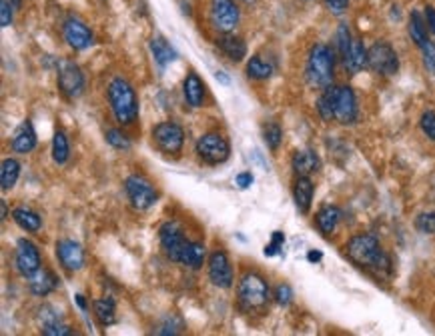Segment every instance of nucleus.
<instances>
[{
  "label": "nucleus",
  "instance_id": "f257e3e1",
  "mask_svg": "<svg viewBox=\"0 0 435 336\" xmlns=\"http://www.w3.org/2000/svg\"><path fill=\"white\" fill-rule=\"evenodd\" d=\"M345 254L351 262L361 268L373 270L377 274H387L392 270V260L381 248V242L373 234H355L345 244Z\"/></svg>",
  "mask_w": 435,
  "mask_h": 336
},
{
  "label": "nucleus",
  "instance_id": "f03ea898",
  "mask_svg": "<svg viewBox=\"0 0 435 336\" xmlns=\"http://www.w3.org/2000/svg\"><path fill=\"white\" fill-rule=\"evenodd\" d=\"M109 102L116 122L123 126L133 125L139 116V98L125 78L116 76L109 84Z\"/></svg>",
  "mask_w": 435,
  "mask_h": 336
},
{
  "label": "nucleus",
  "instance_id": "7ed1b4c3",
  "mask_svg": "<svg viewBox=\"0 0 435 336\" xmlns=\"http://www.w3.org/2000/svg\"><path fill=\"white\" fill-rule=\"evenodd\" d=\"M307 80L311 86L317 88H327L329 84H333L335 76V55L331 50V46L327 44H315L309 50L307 58Z\"/></svg>",
  "mask_w": 435,
  "mask_h": 336
},
{
  "label": "nucleus",
  "instance_id": "20e7f679",
  "mask_svg": "<svg viewBox=\"0 0 435 336\" xmlns=\"http://www.w3.org/2000/svg\"><path fill=\"white\" fill-rule=\"evenodd\" d=\"M271 298L267 280L257 272H245L239 280V302L247 310L263 308Z\"/></svg>",
  "mask_w": 435,
  "mask_h": 336
},
{
  "label": "nucleus",
  "instance_id": "39448f33",
  "mask_svg": "<svg viewBox=\"0 0 435 336\" xmlns=\"http://www.w3.org/2000/svg\"><path fill=\"white\" fill-rule=\"evenodd\" d=\"M195 153L205 164L217 167V164H223V162L229 160L231 146H229V140L225 139L223 134L207 132V134L199 136V140H196Z\"/></svg>",
  "mask_w": 435,
  "mask_h": 336
},
{
  "label": "nucleus",
  "instance_id": "423d86ee",
  "mask_svg": "<svg viewBox=\"0 0 435 336\" xmlns=\"http://www.w3.org/2000/svg\"><path fill=\"white\" fill-rule=\"evenodd\" d=\"M367 66L379 76H393L399 70V56L389 42L379 41L367 48Z\"/></svg>",
  "mask_w": 435,
  "mask_h": 336
},
{
  "label": "nucleus",
  "instance_id": "0eeeda50",
  "mask_svg": "<svg viewBox=\"0 0 435 336\" xmlns=\"http://www.w3.org/2000/svg\"><path fill=\"white\" fill-rule=\"evenodd\" d=\"M331 98H333V116L339 125H353L359 116V106H357V97L353 88L347 84L329 86Z\"/></svg>",
  "mask_w": 435,
  "mask_h": 336
},
{
  "label": "nucleus",
  "instance_id": "6e6552de",
  "mask_svg": "<svg viewBox=\"0 0 435 336\" xmlns=\"http://www.w3.org/2000/svg\"><path fill=\"white\" fill-rule=\"evenodd\" d=\"M153 142L163 154L179 156L182 150V144H185V130L173 120L159 122L153 128Z\"/></svg>",
  "mask_w": 435,
  "mask_h": 336
},
{
  "label": "nucleus",
  "instance_id": "1a4fd4ad",
  "mask_svg": "<svg viewBox=\"0 0 435 336\" xmlns=\"http://www.w3.org/2000/svg\"><path fill=\"white\" fill-rule=\"evenodd\" d=\"M125 192L128 196V202L135 210H147L159 200V195L154 190L153 182L147 181L140 174H130L125 181Z\"/></svg>",
  "mask_w": 435,
  "mask_h": 336
},
{
  "label": "nucleus",
  "instance_id": "9d476101",
  "mask_svg": "<svg viewBox=\"0 0 435 336\" xmlns=\"http://www.w3.org/2000/svg\"><path fill=\"white\" fill-rule=\"evenodd\" d=\"M14 265H16V270H18L25 279H30L34 272H39V270H41V252L36 248V244L27 240V238H20V240L16 242Z\"/></svg>",
  "mask_w": 435,
  "mask_h": 336
},
{
  "label": "nucleus",
  "instance_id": "9b49d317",
  "mask_svg": "<svg viewBox=\"0 0 435 336\" xmlns=\"http://www.w3.org/2000/svg\"><path fill=\"white\" fill-rule=\"evenodd\" d=\"M210 22L219 32H231L239 24V8L233 0H210Z\"/></svg>",
  "mask_w": 435,
  "mask_h": 336
},
{
  "label": "nucleus",
  "instance_id": "f8f14e48",
  "mask_svg": "<svg viewBox=\"0 0 435 336\" xmlns=\"http://www.w3.org/2000/svg\"><path fill=\"white\" fill-rule=\"evenodd\" d=\"M58 88L67 98H76L83 94L84 76L74 62L62 60L58 64Z\"/></svg>",
  "mask_w": 435,
  "mask_h": 336
},
{
  "label": "nucleus",
  "instance_id": "ddd939ff",
  "mask_svg": "<svg viewBox=\"0 0 435 336\" xmlns=\"http://www.w3.org/2000/svg\"><path fill=\"white\" fill-rule=\"evenodd\" d=\"M159 238H161L163 252L167 254L168 258L175 260V262H181L182 252L189 246V240L185 238L181 228L175 223H165L159 230Z\"/></svg>",
  "mask_w": 435,
  "mask_h": 336
},
{
  "label": "nucleus",
  "instance_id": "4468645a",
  "mask_svg": "<svg viewBox=\"0 0 435 336\" xmlns=\"http://www.w3.org/2000/svg\"><path fill=\"white\" fill-rule=\"evenodd\" d=\"M209 279L219 288H231L233 286L235 274H233V266H231V260H229V256H227L225 251L210 252Z\"/></svg>",
  "mask_w": 435,
  "mask_h": 336
},
{
  "label": "nucleus",
  "instance_id": "2eb2a0df",
  "mask_svg": "<svg viewBox=\"0 0 435 336\" xmlns=\"http://www.w3.org/2000/svg\"><path fill=\"white\" fill-rule=\"evenodd\" d=\"M65 41L74 50H84L93 44V32L79 18H69L62 27Z\"/></svg>",
  "mask_w": 435,
  "mask_h": 336
},
{
  "label": "nucleus",
  "instance_id": "dca6fc26",
  "mask_svg": "<svg viewBox=\"0 0 435 336\" xmlns=\"http://www.w3.org/2000/svg\"><path fill=\"white\" fill-rule=\"evenodd\" d=\"M56 256H58L60 265L65 266L67 270H72V272L81 270L84 266L83 246L74 240H69V238H65L56 244Z\"/></svg>",
  "mask_w": 435,
  "mask_h": 336
},
{
  "label": "nucleus",
  "instance_id": "f3484780",
  "mask_svg": "<svg viewBox=\"0 0 435 336\" xmlns=\"http://www.w3.org/2000/svg\"><path fill=\"white\" fill-rule=\"evenodd\" d=\"M291 167L297 176H311L321 170V160L315 150H297L291 158Z\"/></svg>",
  "mask_w": 435,
  "mask_h": 336
},
{
  "label": "nucleus",
  "instance_id": "a211bd4d",
  "mask_svg": "<svg viewBox=\"0 0 435 336\" xmlns=\"http://www.w3.org/2000/svg\"><path fill=\"white\" fill-rule=\"evenodd\" d=\"M343 66L347 74H357L367 66V48L363 46V42L353 38L349 50L343 56Z\"/></svg>",
  "mask_w": 435,
  "mask_h": 336
},
{
  "label": "nucleus",
  "instance_id": "6ab92c4d",
  "mask_svg": "<svg viewBox=\"0 0 435 336\" xmlns=\"http://www.w3.org/2000/svg\"><path fill=\"white\" fill-rule=\"evenodd\" d=\"M182 94H185V100L193 106V108H199L205 104V84L199 78L196 72H189L185 83H182Z\"/></svg>",
  "mask_w": 435,
  "mask_h": 336
},
{
  "label": "nucleus",
  "instance_id": "aec40b11",
  "mask_svg": "<svg viewBox=\"0 0 435 336\" xmlns=\"http://www.w3.org/2000/svg\"><path fill=\"white\" fill-rule=\"evenodd\" d=\"M11 146H13L14 153L18 154H28L34 150V146H36V132H34V128H32V125L28 120L16 128Z\"/></svg>",
  "mask_w": 435,
  "mask_h": 336
},
{
  "label": "nucleus",
  "instance_id": "412c9836",
  "mask_svg": "<svg viewBox=\"0 0 435 336\" xmlns=\"http://www.w3.org/2000/svg\"><path fill=\"white\" fill-rule=\"evenodd\" d=\"M313 192H315V186L309 176H299L293 186V198L295 206L299 209V212L307 214L311 210V202H313Z\"/></svg>",
  "mask_w": 435,
  "mask_h": 336
},
{
  "label": "nucleus",
  "instance_id": "4be33fe9",
  "mask_svg": "<svg viewBox=\"0 0 435 336\" xmlns=\"http://www.w3.org/2000/svg\"><path fill=\"white\" fill-rule=\"evenodd\" d=\"M28 286H30V293L34 294V296H46V294H51L58 286V280H56V276L51 270L41 268L39 272H34L28 279Z\"/></svg>",
  "mask_w": 435,
  "mask_h": 336
},
{
  "label": "nucleus",
  "instance_id": "5701e85b",
  "mask_svg": "<svg viewBox=\"0 0 435 336\" xmlns=\"http://www.w3.org/2000/svg\"><path fill=\"white\" fill-rule=\"evenodd\" d=\"M217 46L221 48V52L231 62H241L247 56V44L241 41L239 36H223V38L217 41Z\"/></svg>",
  "mask_w": 435,
  "mask_h": 336
},
{
  "label": "nucleus",
  "instance_id": "b1692460",
  "mask_svg": "<svg viewBox=\"0 0 435 336\" xmlns=\"http://www.w3.org/2000/svg\"><path fill=\"white\" fill-rule=\"evenodd\" d=\"M339 220H341V210L337 209V206H323L317 212V216H315V224H317V228L321 230L325 237L335 232Z\"/></svg>",
  "mask_w": 435,
  "mask_h": 336
},
{
  "label": "nucleus",
  "instance_id": "393cba45",
  "mask_svg": "<svg viewBox=\"0 0 435 336\" xmlns=\"http://www.w3.org/2000/svg\"><path fill=\"white\" fill-rule=\"evenodd\" d=\"M151 52H153L154 56V62H156L161 69H165L173 60H177L175 48H173L163 36H154L153 41H151Z\"/></svg>",
  "mask_w": 435,
  "mask_h": 336
},
{
  "label": "nucleus",
  "instance_id": "a878e982",
  "mask_svg": "<svg viewBox=\"0 0 435 336\" xmlns=\"http://www.w3.org/2000/svg\"><path fill=\"white\" fill-rule=\"evenodd\" d=\"M409 36H411V41L415 42V46H420V48H425L427 44H429V38H427V22L421 18L420 13H413L409 14Z\"/></svg>",
  "mask_w": 435,
  "mask_h": 336
},
{
  "label": "nucleus",
  "instance_id": "bb28decb",
  "mask_svg": "<svg viewBox=\"0 0 435 336\" xmlns=\"http://www.w3.org/2000/svg\"><path fill=\"white\" fill-rule=\"evenodd\" d=\"M207 258V248L203 242H189V246L185 248L181 256V265H185L191 270H199Z\"/></svg>",
  "mask_w": 435,
  "mask_h": 336
},
{
  "label": "nucleus",
  "instance_id": "cd10ccee",
  "mask_svg": "<svg viewBox=\"0 0 435 336\" xmlns=\"http://www.w3.org/2000/svg\"><path fill=\"white\" fill-rule=\"evenodd\" d=\"M13 218L14 223L18 224L22 230H27V232H39V230H41L42 220L34 210L20 206V209H16L13 212Z\"/></svg>",
  "mask_w": 435,
  "mask_h": 336
},
{
  "label": "nucleus",
  "instance_id": "c85d7f7f",
  "mask_svg": "<svg viewBox=\"0 0 435 336\" xmlns=\"http://www.w3.org/2000/svg\"><path fill=\"white\" fill-rule=\"evenodd\" d=\"M93 308H95L97 321L100 322L102 326L114 324V321H116V304H114L112 298H98V300H95Z\"/></svg>",
  "mask_w": 435,
  "mask_h": 336
},
{
  "label": "nucleus",
  "instance_id": "c756f323",
  "mask_svg": "<svg viewBox=\"0 0 435 336\" xmlns=\"http://www.w3.org/2000/svg\"><path fill=\"white\" fill-rule=\"evenodd\" d=\"M20 176V162L14 160V158H6L2 162L0 168V184H2V190H11L16 181Z\"/></svg>",
  "mask_w": 435,
  "mask_h": 336
},
{
  "label": "nucleus",
  "instance_id": "7c9ffc66",
  "mask_svg": "<svg viewBox=\"0 0 435 336\" xmlns=\"http://www.w3.org/2000/svg\"><path fill=\"white\" fill-rule=\"evenodd\" d=\"M51 153H53V160H55L56 164H65L69 160V139H67V134L62 130H56L55 132Z\"/></svg>",
  "mask_w": 435,
  "mask_h": 336
},
{
  "label": "nucleus",
  "instance_id": "2f4dec72",
  "mask_svg": "<svg viewBox=\"0 0 435 336\" xmlns=\"http://www.w3.org/2000/svg\"><path fill=\"white\" fill-rule=\"evenodd\" d=\"M273 74V66L265 62L261 56H253L247 62V76L253 80H267Z\"/></svg>",
  "mask_w": 435,
  "mask_h": 336
},
{
  "label": "nucleus",
  "instance_id": "473e14b6",
  "mask_svg": "<svg viewBox=\"0 0 435 336\" xmlns=\"http://www.w3.org/2000/svg\"><path fill=\"white\" fill-rule=\"evenodd\" d=\"M329 86H331V84H329ZM329 86H327V88H323L321 97L317 98V112H319V116H321L325 122L335 120V116H333V98H331V90H329Z\"/></svg>",
  "mask_w": 435,
  "mask_h": 336
},
{
  "label": "nucleus",
  "instance_id": "72a5a7b5",
  "mask_svg": "<svg viewBox=\"0 0 435 336\" xmlns=\"http://www.w3.org/2000/svg\"><path fill=\"white\" fill-rule=\"evenodd\" d=\"M263 140L265 144L275 153L283 142V128H281L277 122H269V125L263 128Z\"/></svg>",
  "mask_w": 435,
  "mask_h": 336
},
{
  "label": "nucleus",
  "instance_id": "f704fd0d",
  "mask_svg": "<svg viewBox=\"0 0 435 336\" xmlns=\"http://www.w3.org/2000/svg\"><path fill=\"white\" fill-rule=\"evenodd\" d=\"M39 318H41V326L42 330H44V328H51V326H55V324H60V322H62V314H60V310H56L55 307L44 304V307L41 308Z\"/></svg>",
  "mask_w": 435,
  "mask_h": 336
},
{
  "label": "nucleus",
  "instance_id": "c9c22d12",
  "mask_svg": "<svg viewBox=\"0 0 435 336\" xmlns=\"http://www.w3.org/2000/svg\"><path fill=\"white\" fill-rule=\"evenodd\" d=\"M107 142L111 144L112 148H119V150H128L130 148V140L126 136L123 130H116L112 128L107 132Z\"/></svg>",
  "mask_w": 435,
  "mask_h": 336
},
{
  "label": "nucleus",
  "instance_id": "e433bc0d",
  "mask_svg": "<svg viewBox=\"0 0 435 336\" xmlns=\"http://www.w3.org/2000/svg\"><path fill=\"white\" fill-rule=\"evenodd\" d=\"M415 228L421 234H435V212H421L415 218Z\"/></svg>",
  "mask_w": 435,
  "mask_h": 336
},
{
  "label": "nucleus",
  "instance_id": "4c0bfd02",
  "mask_svg": "<svg viewBox=\"0 0 435 336\" xmlns=\"http://www.w3.org/2000/svg\"><path fill=\"white\" fill-rule=\"evenodd\" d=\"M335 41H337V48H339V55H341V58H343L345 52L349 50L351 42H353V38H351V30L347 28V24H341V27L337 28Z\"/></svg>",
  "mask_w": 435,
  "mask_h": 336
},
{
  "label": "nucleus",
  "instance_id": "58836bf2",
  "mask_svg": "<svg viewBox=\"0 0 435 336\" xmlns=\"http://www.w3.org/2000/svg\"><path fill=\"white\" fill-rule=\"evenodd\" d=\"M420 126H421V130H423V134H425L427 139L435 140V112L434 111H425L423 114H421Z\"/></svg>",
  "mask_w": 435,
  "mask_h": 336
},
{
  "label": "nucleus",
  "instance_id": "ea45409f",
  "mask_svg": "<svg viewBox=\"0 0 435 336\" xmlns=\"http://www.w3.org/2000/svg\"><path fill=\"white\" fill-rule=\"evenodd\" d=\"M275 300H277V304H281V307H287V304L293 300L291 286H289V284H279V286L275 288Z\"/></svg>",
  "mask_w": 435,
  "mask_h": 336
},
{
  "label": "nucleus",
  "instance_id": "a19ab883",
  "mask_svg": "<svg viewBox=\"0 0 435 336\" xmlns=\"http://www.w3.org/2000/svg\"><path fill=\"white\" fill-rule=\"evenodd\" d=\"M283 242H285V234L283 232H279V230H275L273 232V237H271V242L267 244L265 246V256H275L277 252H279V248L283 246Z\"/></svg>",
  "mask_w": 435,
  "mask_h": 336
},
{
  "label": "nucleus",
  "instance_id": "79ce46f5",
  "mask_svg": "<svg viewBox=\"0 0 435 336\" xmlns=\"http://www.w3.org/2000/svg\"><path fill=\"white\" fill-rule=\"evenodd\" d=\"M13 22V4L8 0H0V24L11 27Z\"/></svg>",
  "mask_w": 435,
  "mask_h": 336
},
{
  "label": "nucleus",
  "instance_id": "37998d69",
  "mask_svg": "<svg viewBox=\"0 0 435 336\" xmlns=\"http://www.w3.org/2000/svg\"><path fill=\"white\" fill-rule=\"evenodd\" d=\"M323 2L329 8V13L337 14V16L347 13V8H349V0H323Z\"/></svg>",
  "mask_w": 435,
  "mask_h": 336
},
{
  "label": "nucleus",
  "instance_id": "c03bdc74",
  "mask_svg": "<svg viewBox=\"0 0 435 336\" xmlns=\"http://www.w3.org/2000/svg\"><path fill=\"white\" fill-rule=\"evenodd\" d=\"M423 50V62H425V66H427V70H431V72H435V44H427L425 48H421Z\"/></svg>",
  "mask_w": 435,
  "mask_h": 336
},
{
  "label": "nucleus",
  "instance_id": "a18cd8bd",
  "mask_svg": "<svg viewBox=\"0 0 435 336\" xmlns=\"http://www.w3.org/2000/svg\"><path fill=\"white\" fill-rule=\"evenodd\" d=\"M72 330H70L69 326L67 324H55V326H51V328H44L42 330V335H46V336H65V335H70Z\"/></svg>",
  "mask_w": 435,
  "mask_h": 336
},
{
  "label": "nucleus",
  "instance_id": "49530a36",
  "mask_svg": "<svg viewBox=\"0 0 435 336\" xmlns=\"http://www.w3.org/2000/svg\"><path fill=\"white\" fill-rule=\"evenodd\" d=\"M253 181H255V178H253L251 172H239L237 178H235V184H237L241 190H247L253 184Z\"/></svg>",
  "mask_w": 435,
  "mask_h": 336
},
{
  "label": "nucleus",
  "instance_id": "de8ad7c7",
  "mask_svg": "<svg viewBox=\"0 0 435 336\" xmlns=\"http://www.w3.org/2000/svg\"><path fill=\"white\" fill-rule=\"evenodd\" d=\"M425 22H427L429 32L435 34V8L434 6H425Z\"/></svg>",
  "mask_w": 435,
  "mask_h": 336
},
{
  "label": "nucleus",
  "instance_id": "09e8293b",
  "mask_svg": "<svg viewBox=\"0 0 435 336\" xmlns=\"http://www.w3.org/2000/svg\"><path fill=\"white\" fill-rule=\"evenodd\" d=\"M321 258H323V254L319 251H309V254H307L309 262H319Z\"/></svg>",
  "mask_w": 435,
  "mask_h": 336
},
{
  "label": "nucleus",
  "instance_id": "8fccbe9b",
  "mask_svg": "<svg viewBox=\"0 0 435 336\" xmlns=\"http://www.w3.org/2000/svg\"><path fill=\"white\" fill-rule=\"evenodd\" d=\"M74 298H76V304H79V308H81V310H86V300H84L83 294H76Z\"/></svg>",
  "mask_w": 435,
  "mask_h": 336
},
{
  "label": "nucleus",
  "instance_id": "3c124183",
  "mask_svg": "<svg viewBox=\"0 0 435 336\" xmlns=\"http://www.w3.org/2000/svg\"><path fill=\"white\" fill-rule=\"evenodd\" d=\"M0 210H2V216H0V218H2V220H4V218H6V216H8V209H6V202H4V200H2V202H0Z\"/></svg>",
  "mask_w": 435,
  "mask_h": 336
},
{
  "label": "nucleus",
  "instance_id": "603ef678",
  "mask_svg": "<svg viewBox=\"0 0 435 336\" xmlns=\"http://www.w3.org/2000/svg\"><path fill=\"white\" fill-rule=\"evenodd\" d=\"M215 76H217V80H221V83H223V84H229V78H227V76H225L223 72H217V74H215Z\"/></svg>",
  "mask_w": 435,
  "mask_h": 336
},
{
  "label": "nucleus",
  "instance_id": "864d4df0",
  "mask_svg": "<svg viewBox=\"0 0 435 336\" xmlns=\"http://www.w3.org/2000/svg\"><path fill=\"white\" fill-rule=\"evenodd\" d=\"M243 2H249V0H243Z\"/></svg>",
  "mask_w": 435,
  "mask_h": 336
}]
</instances>
